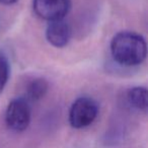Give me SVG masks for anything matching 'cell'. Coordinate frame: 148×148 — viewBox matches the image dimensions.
<instances>
[{"label":"cell","mask_w":148,"mask_h":148,"mask_svg":"<svg viewBox=\"0 0 148 148\" xmlns=\"http://www.w3.org/2000/svg\"><path fill=\"white\" fill-rule=\"evenodd\" d=\"M111 54L125 67L140 65L147 56V44L142 36L133 32H120L111 42Z\"/></svg>","instance_id":"6da1fadb"},{"label":"cell","mask_w":148,"mask_h":148,"mask_svg":"<svg viewBox=\"0 0 148 148\" xmlns=\"http://www.w3.org/2000/svg\"><path fill=\"white\" fill-rule=\"evenodd\" d=\"M99 114V105L89 97H78L72 103L69 111V123L75 129L88 127Z\"/></svg>","instance_id":"7a4b0ae2"},{"label":"cell","mask_w":148,"mask_h":148,"mask_svg":"<svg viewBox=\"0 0 148 148\" xmlns=\"http://www.w3.org/2000/svg\"><path fill=\"white\" fill-rule=\"evenodd\" d=\"M5 122L7 127L12 131H25L31 122V108L29 101L23 97L12 99L6 109Z\"/></svg>","instance_id":"3957f363"},{"label":"cell","mask_w":148,"mask_h":148,"mask_svg":"<svg viewBox=\"0 0 148 148\" xmlns=\"http://www.w3.org/2000/svg\"><path fill=\"white\" fill-rule=\"evenodd\" d=\"M36 14L48 21L63 19L71 8V0H34Z\"/></svg>","instance_id":"277c9868"},{"label":"cell","mask_w":148,"mask_h":148,"mask_svg":"<svg viewBox=\"0 0 148 148\" xmlns=\"http://www.w3.org/2000/svg\"><path fill=\"white\" fill-rule=\"evenodd\" d=\"M71 36V29L66 21H49L46 29L47 41L56 48H63L68 44Z\"/></svg>","instance_id":"5b68a950"},{"label":"cell","mask_w":148,"mask_h":148,"mask_svg":"<svg viewBox=\"0 0 148 148\" xmlns=\"http://www.w3.org/2000/svg\"><path fill=\"white\" fill-rule=\"evenodd\" d=\"M49 89V84L44 78H34L29 81L25 89V99L27 101H37L43 99Z\"/></svg>","instance_id":"8992f818"},{"label":"cell","mask_w":148,"mask_h":148,"mask_svg":"<svg viewBox=\"0 0 148 148\" xmlns=\"http://www.w3.org/2000/svg\"><path fill=\"white\" fill-rule=\"evenodd\" d=\"M128 103L139 111H146L148 107L147 89L142 86L132 87L127 92Z\"/></svg>","instance_id":"52a82bcc"},{"label":"cell","mask_w":148,"mask_h":148,"mask_svg":"<svg viewBox=\"0 0 148 148\" xmlns=\"http://www.w3.org/2000/svg\"><path fill=\"white\" fill-rule=\"evenodd\" d=\"M10 67L7 57L3 52L0 51V93L2 92L9 78Z\"/></svg>","instance_id":"ba28073f"},{"label":"cell","mask_w":148,"mask_h":148,"mask_svg":"<svg viewBox=\"0 0 148 148\" xmlns=\"http://www.w3.org/2000/svg\"><path fill=\"white\" fill-rule=\"evenodd\" d=\"M17 0H0V4H4V5H10L13 3L16 2Z\"/></svg>","instance_id":"9c48e42d"}]
</instances>
